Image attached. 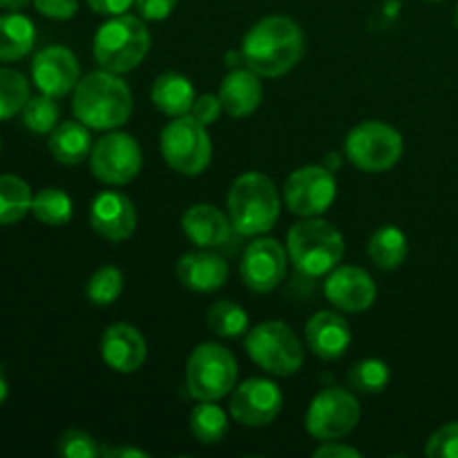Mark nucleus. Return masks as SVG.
<instances>
[{
	"mask_svg": "<svg viewBox=\"0 0 458 458\" xmlns=\"http://www.w3.org/2000/svg\"><path fill=\"white\" fill-rule=\"evenodd\" d=\"M134 7L143 21H165L177 7V0H134Z\"/></svg>",
	"mask_w": 458,
	"mask_h": 458,
	"instance_id": "obj_39",
	"label": "nucleus"
},
{
	"mask_svg": "<svg viewBox=\"0 0 458 458\" xmlns=\"http://www.w3.org/2000/svg\"><path fill=\"white\" fill-rule=\"evenodd\" d=\"M360 423V403L343 387H327L307 410V432L318 441H340Z\"/></svg>",
	"mask_w": 458,
	"mask_h": 458,
	"instance_id": "obj_10",
	"label": "nucleus"
},
{
	"mask_svg": "<svg viewBox=\"0 0 458 458\" xmlns=\"http://www.w3.org/2000/svg\"><path fill=\"white\" fill-rule=\"evenodd\" d=\"M49 155L65 165H79L81 161L88 159L92 152V137L85 123L76 121H63L49 132Z\"/></svg>",
	"mask_w": 458,
	"mask_h": 458,
	"instance_id": "obj_23",
	"label": "nucleus"
},
{
	"mask_svg": "<svg viewBox=\"0 0 458 458\" xmlns=\"http://www.w3.org/2000/svg\"><path fill=\"white\" fill-rule=\"evenodd\" d=\"M152 103L159 112L168 116L191 114L192 103H195V88L191 81L177 72H165L152 85Z\"/></svg>",
	"mask_w": 458,
	"mask_h": 458,
	"instance_id": "obj_24",
	"label": "nucleus"
},
{
	"mask_svg": "<svg viewBox=\"0 0 458 458\" xmlns=\"http://www.w3.org/2000/svg\"><path fill=\"white\" fill-rule=\"evenodd\" d=\"M161 155L165 164L179 174L197 177L213 159V143L208 130L192 114L174 116L161 132Z\"/></svg>",
	"mask_w": 458,
	"mask_h": 458,
	"instance_id": "obj_8",
	"label": "nucleus"
},
{
	"mask_svg": "<svg viewBox=\"0 0 458 458\" xmlns=\"http://www.w3.org/2000/svg\"><path fill=\"white\" fill-rule=\"evenodd\" d=\"M392 380V369L380 358H365L347 374V385L358 394H380Z\"/></svg>",
	"mask_w": 458,
	"mask_h": 458,
	"instance_id": "obj_31",
	"label": "nucleus"
},
{
	"mask_svg": "<svg viewBox=\"0 0 458 458\" xmlns=\"http://www.w3.org/2000/svg\"><path fill=\"white\" fill-rule=\"evenodd\" d=\"M0 150H3V141H0Z\"/></svg>",
	"mask_w": 458,
	"mask_h": 458,
	"instance_id": "obj_47",
	"label": "nucleus"
},
{
	"mask_svg": "<svg viewBox=\"0 0 458 458\" xmlns=\"http://www.w3.org/2000/svg\"><path fill=\"white\" fill-rule=\"evenodd\" d=\"M72 110L89 130L121 128L132 114V92L114 72H89L76 83Z\"/></svg>",
	"mask_w": 458,
	"mask_h": 458,
	"instance_id": "obj_2",
	"label": "nucleus"
},
{
	"mask_svg": "<svg viewBox=\"0 0 458 458\" xmlns=\"http://www.w3.org/2000/svg\"><path fill=\"white\" fill-rule=\"evenodd\" d=\"M286 267H289V253L284 246L273 237H259L246 246L240 264L242 282L255 293H271L284 282Z\"/></svg>",
	"mask_w": 458,
	"mask_h": 458,
	"instance_id": "obj_14",
	"label": "nucleus"
},
{
	"mask_svg": "<svg viewBox=\"0 0 458 458\" xmlns=\"http://www.w3.org/2000/svg\"><path fill=\"white\" fill-rule=\"evenodd\" d=\"M434 3H438V0H434Z\"/></svg>",
	"mask_w": 458,
	"mask_h": 458,
	"instance_id": "obj_48",
	"label": "nucleus"
},
{
	"mask_svg": "<svg viewBox=\"0 0 458 458\" xmlns=\"http://www.w3.org/2000/svg\"><path fill=\"white\" fill-rule=\"evenodd\" d=\"M344 155L362 173H385L403 157V137L383 121L358 123L344 139Z\"/></svg>",
	"mask_w": 458,
	"mask_h": 458,
	"instance_id": "obj_9",
	"label": "nucleus"
},
{
	"mask_svg": "<svg viewBox=\"0 0 458 458\" xmlns=\"http://www.w3.org/2000/svg\"><path fill=\"white\" fill-rule=\"evenodd\" d=\"M322 165H325V168H329L331 173H335V170L340 168V157H338V152H329V155L325 157V161H322Z\"/></svg>",
	"mask_w": 458,
	"mask_h": 458,
	"instance_id": "obj_44",
	"label": "nucleus"
},
{
	"mask_svg": "<svg viewBox=\"0 0 458 458\" xmlns=\"http://www.w3.org/2000/svg\"><path fill=\"white\" fill-rule=\"evenodd\" d=\"M219 101L224 112L233 119H244L253 114L262 103V83L259 76L249 67H237L231 70L222 81L219 88Z\"/></svg>",
	"mask_w": 458,
	"mask_h": 458,
	"instance_id": "obj_22",
	"label": "nucleus"
},
{
	"mask_svg": "<svg viewBox=\"0 0 458 458\" xmlns=\"http://www.w3.org/2000/svg\"><path fill=\"white\" fill-rule=\"evenodd\" d=\"M36 12L52 21H70L79 9V0H31Z\"/></svg>",
	"mask_w": 458,
	"mask_h": 458,
	"instance_id": "obj_38",
	"label": "nucleus"
},
{
	"mask_svg": "<svg viewBox=\"0 0 458 458\" xmlns=\"http://www.w3.org/2000/svg\"><path fill=\"white\" fill-rule=\"evenodd\" d=\"M31 0H0V9L4 12H22Z\"/></svg>",
	"mask_w": 458,
	"mask_h": 458,
	"instance_id": "obj_43",
	"label": "nucleus"
},
{
	"mask_svg": "<svg viewBox=\"0 0 458 458\" xmlns=\"http://www.w3.org/2000/svg\"><path fill=\"white\" fill-rule=\"evenodd\" d=\"M85 293H88L89 302L97 304V307H110L123 293V273L116 267H112V264L101 267L88 280Z\"/></svg>",
	"mask_w": 458,
	"mask_h": 458,
	"instance_id": "obj_34",
	"label": "nucleus"
},
{
	"mask_svg": "<svg viewBox=\"0 0 458 458\" xmlns=\"http://www.w3.org/2000/svg\"><path fill=\"white\" fill-rule=\"evenodd\" d=\"M92 49L94 61L101 70L125 74L146 58L150 49V31L141 16L119 13L98 27Z\"/></svg>",
	"mask_w": 458,
	"mask_h": 458,
	"instance_id": "obj_5",
	"label": "nucleus"
},
{
	"mask_svg": "<svg viewBox=\"0 0 458 458\" xmlns=\"http://www.w3.org/2000/svg\"><path fill=\"white\" fill-rule=\"evenodd\" d=\"M177 280L195 293H213L226 284L228 264L208 249L192 250L177 262Z\"/></svg>",
	"mask_w": 458,
	"mask_h": 458,
	"instance_id": "obj_20",
	"label": "nucleus"
},
{
	"mask_svg": "<svg viewBox=\"0 0 458 458\" xmlns=\"http://www.w3.org/2000/svg\"><path fill=\"white\" fill-rule=\"evenodd\" d=\"M335 195H338V183L334 173L322 164L293 170L286 179V208L300 217H320L331 208Z\"/></svg>",
	"mask_w": 458,
	"mask_h": 458,
	"instance_id": "obj_12",
	"label": "nucleus"
},
{
	"mask_svg": "<svg viewBox=\"0 0 458 458\" xmlns=\"http://www.w3.org/2000/svg\"><path fill=\"white\" fill-rule=\"evenodd\" d=\"M222 112H224V106L222 101H219V94L217 97H215V94H201V97H197L195 103H192L191 114L195 116L201 125L208 128V125L217 123Z\"/></svg>",
	"mask_w": 458,
	"mask_h": 458,
	"instance_id": "obj_37",
	"label": "nucleus"
},
{
	"mask_svg": "<svg viewBox=\"0 0 458 458\" xmlns=\"http://www.w3.org/2000/svg\"><path fill=\"white\" fill-rule=\"evenodd\" d=\"M407 253H410V244H407L405 233L398 226H380L374 235L369 237L367 244V255L371 262L383 271H394L405 262Z\"/></svg>",
	"mask_w": 458,
	"mask_h": 458,
	"instance_id": "obj_26",
	"label": "nucleus"
},
{
	"mask_svg": "<svg viewBox=\"0 0 458 458\" xmlns=\"http://www.w3.org/2000/svg\"><path fill=\"white\" fill-rule=\"evenodd\" d=\"M284 396L268 378H249L231 392V416L244 428H264L277 419Z\"/></svg>",
	"mask_w": 458,
	"mask_h": 458,
	"instance_id": "obj_13",
	"label": "nucleus"
},
{
	"mask_svg": "<svg viewBox=\"0 0 458 458\" xmlns=\"http://www.w3.org/2000/svg\"><path fill=\"white\" fill-rule=\"evenodd\" d=\"M31 213L45 226H65L74 215V204L61 188H43L31 199Z\"/></svg>",
	"mask_w": 458,
	"mask_h": 458,
	"instance_id": "obj_29",
	"label": "nucleus"
},
{
	"mask_svg": "<svg viewBox=\"0 0 458 458\" xmlns=\"http://www.w3.org/2000/svg\"><path fill=\"white\" fill-rule=\"evenodd\" d=\"M429 458H458V420L438 428L425 445Z\"/></svg>",
	"mask_w": 458,
	"mask_h": 458,
	"instance_id": "obj_36",
	"label": "nucleus"
},
{
	"mask_svg": "<svg viewBox=\"0 0 458 458\" xmlns=\"http://www.w3.org/2000/svg\"><path fill=\"white\" fill-rule=\"evenodd\" d=\"M89 4V9L103 16H119L125 13L134 4V0H85Z\"/></svg>",
	"mask_w": 458,
	"mask_h": 458,
	"instance_id": "obj_41",
	"label": "nucleus"
},
{
	"mask_svg": "<svg viewBox=\"0 0 458 458\" xmlns=\"http://www.w3.org/2000/svg\"><path fill=\"white\" fill-rule=\"evenodd\" d=\"M89 224L103 240L123 242L137 228V210L123 192L103 191L94 197L92 208H89Z\"/></svg>",
	"mask_w": 458,
	"mask_h": 458,
	"instance_id": "obj_18",
	"label": "nucleus"
},
{
	"mask_svg": "<svg viewBox=\"0 0 458 458\" xmlns=\"http://www.w3.org/2000/svg\"><path fill=\"white\" fill-rule=\"evenodd\" d=\"M31 81L40 92L54 98L70 94L81 81V67L74 52L63 45H49L36 52L31 63Z\"/></svg>",
	"mask_w": 458,
	"mask_h": 458,
	"instance_id": "obj_15",
	"label": "nucleus"
},
{
	"mask_svg": "<svg viewBox=\"0 0 458 458\" xmlns=\"http://www.w3.org/2000/svg\"><path fill=\"white\" fill-rule=\"evenodd\" d=\"M316 458H360V450L352 445H343L338 441H325L320 447H316L313 452Z\"/></svg>",
	"mask_w": 458,
	"mask_h": 458,
	"instance_id": "obj_40",
	"label": "nucleus"
},
{
	"mask_svg": "<svg viewBox=\"0 0 458 458\" xmlns=\"http://www.w3.org/2000/svg\"><path fill=\"white\" fill-rule=\"evenodd\" d=\"M58 103L54 97L40 92L38 97H30V101L22 107V123L34 134H49L58 125Z\"/></svg>",
	"mask_w": 458,
	"mask_h": 458,
	"instance_id": "obj_33",
	"label": "nucleus"
},
{
	"mask_svg": "<svg viewBox=\"0 0 458 458\" xmlns=\"http://www.w3.org/2000/svg\"><path fill=\"white\" fill-rule=\"evenodd\" d=\"M183 233L199 249H222L231 242L233 222L228 215L210 204H195L182 219Z\"/></svg>",
	"mask_w": 458,
	"mask_h": 458,
	"instance_id": "obj_21",
	"label": "nucleus"
},
{
	"mask_svg": "<svg viewBox=\"0 0 458 458\" xmlns=\"http://www.w3.org/2000/svg\"><path fill=\"white\" fill-rule=\"evenodd\" d=\"M242 58L258 76L277 79L293 70L304 56V34L289 16H267L242 38Z\"/></svg>",
	"mask_w": 458,
	"mask_h": 458,
	"instance_id": "obj_1",
	"label": "nucleus"
},
{
	"mask_svg": "<svg viewBox=\"0 0 458 458\" xmlns=\"http://www.w3.org/2000/svg\"><path fill=\"white\" fill-rule=\"evenodd\" d=\"M454 18H456V27H458V4H456V12H454Z\"/></svg>",
	"mask_w": 458,
	"mask_h": 458,
	"instance_id": "obj_46",
	"label": "nucleus"
},
{
	"mask_svg": "<svg viewBox=\"0 0 458 458\" xmlns=\"http://www.w3.org/2000/svg\"><path fill=\"white\" fill-rule=\"evenodd\" d=\"M206 320H208V329L219 338H240L249 331V313L231 300H217L208 309Z\"/></svg>",
	"mask_w": 458,
	"mask_h": 458,
	"instance_id": "obj_30",
	"label": "nucleus"
},
{
	"mask_svg": "<svg viewBox=\"0 0 458 458\" xmlns=\"http://www.w3.org/2000/svg\"><path fill=\"white\" fill-rule=\"evenodd\" d=\"M286 253L298 273L322 277L334 271L344 255L343 233L320 217H307L291 226L286 235Z\"/></svg>",
	"mask_w": 458,
	"mask_h": 458,
	"instance_id": "obj_4",
	"label": "nucleus"
},
{
	"mask_svg": "<svg viewBox=\"0 0 458 458\" xmlns=\"http://www.w3.org/2000/svg\"><path fill=\"white\" fill-rule=\"evenodd\" d=\"M237 385V360L226 347L204 343L186 362V387L197 401H222Z\"/></svg>",
	"mask_w": 458,
	"mask_h": 458,
	"instance_id": "obj_6",
	"label": "nucleus"
},
{
	"mask_svg": "<svg viewBox=\"0 0 458 458\" xmlns=\"http://www.w3.org/2000/svg\"><path fill=\"white\" fill-rule=\"evenodd\" d=\"M141 146L128 132H107L89 152V168L106 186H125L141 173Z\"/></svg>",
	"mask_w": 458,
	"mask_h": 458,
	"instance_id": "obj_11",
	"label": "nucleus"
},
{
	"mask_svg": "<svg viewBox=\"0 0 458 458\" xmlns=\"http://www.w3.org/2000/svg\"><path fill=\"white\" fill-rule=\"evenodd\" d=\"M106 447L98 445L97 438L81 429H67L58 438V454L63 458H98Z\"/></svg>",
	"mask_w": 458,
	"mask_h": 458,
	"instance_id": "obj_35",
	"label": "nucleus"
},
{
	"mask_svg": "<svg viewBox=\"0 0 458 458\" xmlns=\"http://www.w3.org/2000/svg\"><path fill=\"white\" fill-rule=\"evenodd\" d=\"M148 356L146 338L137 327L128 322L110 325L101 335V358L116 374H134L143 367Z\"/></svg>",
	"mask_w": 458,
	"mask_h": 458,
	"instance_id": "obj_17",
	"label": "nucleus"
},
{
	"mask_svg": "<svg viewBox=\"0 0 458 458\" xmlns=\"http://www.w3.org/2000/svg\"><path fill=\"white\" fill-rule=\"evenodd\" d=\"M246 353L250 360L273 376H293L302 367L304 352L298 334L280 320H268L246 334Z\"/></svg>",
	"mask_w": 458,
	"mask_h": 458,
	"instance_id": "obj_7",
	"label": "nucleus"
},
{
	"mask_svg": "<svg viewBox=\"0 0 458 458\" xmlns=\"http://www.w3.org/2000/svg\"><path fill=\"white\" fill-rule=\"evenodd\" d=\"M7 394H9V385H7V380H4L3 367H0V405H3V403H4Z\"/></svg>",
	"mask_w": 458,
	"mask_h": 458,
	"instance_id": "obj_45",
	"label": "nucleus"
},
{
	"mask_svg": "<svg viewBox=\"0 0 458 458\" xmlns=\"http://www.w3.org/2000/svg\"><path fill=\"white\" fill-rule=\"evenodd\" d=\"M280 192L276 183L267 174L255 170L240 174L226 197L233 228L246 237L264 235L271 231L280 217Z\"/></svg>",
	"mask_w": 458,
	"mask_h": 458,
	"instance_id": "obj_3",
	"label": "nucleus"
},
{
	"mask_svg": "<svg viewBox=\"0 0 458 458\" xmlns=\"http://www.w3.org/2000/svg\"><path fill=\"white\" fill-rule=\"evenodd\" d=\"M309 349L322 360H338L352 347V327L335 311H320L307 322L304 329Z\"/></svg>",
	"mask_w": 458,
	"mask_h": 458,
	"instance_id": "obj_19",
	"label": "nucleus"
},
{
	"mask_svg": "<svg viewBox=\"0 0 458 458\" xmlns=\"http://www.w3.org/2000/svg\"><path fill=\"white\" fill-rule=\"evenodd\" d=\"M103 456L106 458H148L146 450L141 447H106L103 450Z\"/></svg>",
	"mask_w": 458,
	"mask_h": 458,
	"instance_id": "obj_42",
	"label": "nucleus"
},
{
	"mask_svg": "<svg viewBox=\"0 0 458 458\" xmlns=\"http://www.w3.org/2000/svg\"><path fill=\"white\" fill-rule=\"evenodd\" d=\"M31 188L16 174H0V226L16 224L31 213Z\"/></svg>",
	"mask_w": 458,
	"mask_h": 458,
	"instance_id": "obj_27",
	"label": "nucleus"
},
{
	"mask_svg": "<svg viewBox=\"0 0 458 458\" xmlns=\"http://www.w3.org/2000/svg\"><path fill=\"white\" fill-rule=\"evenodd\" d=\"M30 101V83L25 76L9 67H0V121H7L22 112Z\"/></svg>",
	"mask_w": 458,
	"mask_h": 458,
	"instance_id": "obj_32",
	"label": "nucleus"
},
{
	"mask_svg": "<svg viewBox=\"0 0 458 458\" xmlns=\"http://www.w3.org/2000/svg\"><path fill=\"white\" fill-rule=\"evenodd\" d=\"M36 25L18 12L0 16V63H13L25 58L34 49Z\"/></svg>",
	"mask_w": 458,
	"mask_h": 458,
	"instance_id": "obj_25",
	"label": "nucleus"
},
{
	"mask_svg": "<svg viewBox=\"0 0 458 458\" xmlns=\"http://www.w3.org/2000/svg\"><path fill=\"white\" fill-rule=\"evenodd\" d=\"M191 432L201 445H215L228 432V414L217 401H199L191 411Z\"/></svg>",
	"mask_w": 458,
	"mask_h": 458,
	"instance_id": "obj_28",
	"label": "nucleus"
},
{
	"mask_svg": "<svg viewBox=\"0 0 458 458\" xmlns=\"http://www.w3.org/2000/svg\"><path fill=\"white\" fill-rule=\"evenodd\" d=\"M376 282L360 267H335L325 280V298L340 311H367L376 302Z\"/></svg>",
	"mask_w": 458,
	"mask_h": 458,
	"instance_id": "obj_16",
	"label": "nucleus"
}]
</instances>
